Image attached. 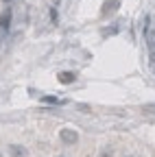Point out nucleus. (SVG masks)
<instances>
[{
	"label": "nucleus",
	"instance_id": "obj_1",
	"mask_svg": "<svg viewBox=\"0 0 155 157\" xmlns=\"http://www.w3.org/2000/svg\"><path fill=\"white\" fill-rule=\"evenodd\" d=\"M144 37H146V42L151 46V50H155V31H153V22H151V17L144 20Z\"/></svg>",
	"mask_w": 155,
	"mask_h": 157
},
{
	"label": "nucleus",
	"instance_id": "obj_2",
	"mask_svg": "<svg viewBox=\"0 0 155 157\" xmlns=\"http://www.w3.org/2000/svg\"><path fill=\"white\" fill-rule=\"evenodd\" d=\"M59 137H61L64 144H76V142H79V133H76L74 129H61Z\"/></svg>",
	"mask_w": 155,
	"mask_h": 157
},
{
	"label": "nucleus",
	"instance_id": "obj_3",
	"mask_svg": "<svg viewBox=\"0 0 155 157\" xmlns=\"http://www.w3.org/2000/svg\"><path fill=\"white\" fill-rule=\"evenodd\" d=\"M9 155L11 157H29V148L22 144H9Z\"/></svg>",
	"mask_w": 155,
	"mask_h": 157
},
{
	"label": "nucleus",
	"instance_id": "obj_4",
	"mask_svg": "<svg viewBox=\"0 0 155 157\" xmlns=\"http://www.w3.org/2000/svg\"><path fill=\"white\" fill-rule=\"evenodd\" d=\"M118 7H120V0H109V2L103 5V13L109 15V13H114L116 9H118Z\"/></svg>",
	"mask_w": 155,
	"mask_h": 157
},
{
	"label": "nucleus",
	"instance_id": "obj_5",
	"mask_svg": "<svg viewBox=\"0 0 155 157\" xmlns=\"http://www.w3.org/2000/svg\"><path fill=\"white\" fill-rule=\"evenodd\" d=\"M72 78H74L72 72H61V74H59V81H72Z\"/></svg>",
	"mask_w": 155,
	"mask_h": 157
},
{
	"label": "nucleus",
	"instance_id": "obj_6",
	"mask_svg": "<svg viewBox=\"0 0 155 157\" xmlns=\"http://www.w3.org/2000/svg\"><path fill=\"white\" fill-rule=\"evenodd\" d=\"M0 157H2V153H0Z\"/></svg>",
	"mask_w": 155,
	"mask_h": 157
}]
</instances>
